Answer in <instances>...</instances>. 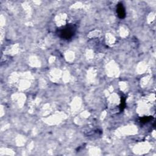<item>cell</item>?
<instances>
[{
	"mask_svg": "<svg viewBox=\"0 0 156 156\" xmlns=\"http://www.w3.org/2000/svg\"><path fill=\"white\" fill-rule=\"evenodd\" d=\"M76 27L73 24H67L62 29H59L58 31V35L60 38L66 39H71L75 35Z\"/></svg>",
	"mask_w": 156,
	"mask_h": 156,
	"instance_id": "1",
	"label": "cell"
},
{
	"mask_svg": "<svg viewBox=\"0 0 156 156\" xmlns=\"http://www.w3.org/2000/svg\"><path fill=\"white\" fill-rule=\"evenodd\" d=\"M116 12L118 14V16L120 19H123L126 17V12L125 9L122 3H119L117 5V8H116Z\"/></svg>",
	"mask_w": 156,
	"mask_h": 156,
	"instance_id": "2",
	"label": "cell"
},
{
	"mask_svg": "<svg viewBox=\"0 0 156 156\" xmlns=\"http://www.w3.org/2000/svg\"><path fill=\"white\" fill-rule=\"evenodd\" d=\"M126 99L124 97H121V104H120V111H123L124 108L126 107Z\"/></svg>",
	"mask_w": 156,
	"mask_h": 156,
	"instance_id": "3",
	"label": "cell"
},
{
	"mask_svg": "<svg viewBox=\"0 0 156 156\" xmlns=\"http://www.w3.org/2000/svg\"><path fill=\"white\" fill-rule=\"evenodd\" d=\"M152 116H144V117H143L142 118H141L140 121L143 123H145L148 122L151 120H152Z\"/></svg>",
	"mask_w": 156,
	"mask_h": 156,
	"instance_id": "4",
	"label": "cell"
}]
</instances>
